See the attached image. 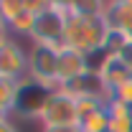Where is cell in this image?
Returning <instances> with one entry per match:
<instances>
[{"label": "cell", "mask_w": 132, "mask_h": 132, "mask_svg": "<svg viewBox=\"0 0 132 132\" xmlns=\"http://www.w3.org/2000/svg\"><path fill=\"white\" fill-rule=\"evenodd\" d=\"M102 107H107V102L104 99H97V97H79L76 99V112H79V119H84L86 114H92V112H97Z\"/></svg>", "instance_id": "15"}, {"label": "cell", "mask_w": 132, "mask_h": 132, "mask_svg": "<svg viewBox=\"0 0 132 132\" xmlns=\"http://www.w3.org/2000/svg\"><path fill=\"white\" fill-rule=\"evenodd\" d=\"M97 74H99V79H102V84L107 86L109 99H112V92H114L117 86H122L125 81L132 79V71L122 64L117 56H112V53H107V56L102 59V66L97 69Z\"/></svg>", "instance_id": "9"}, {"label": "cell", "mask_w": 132, "mask_h": 132, "mask_svg": "<svg viewBox=\"0 0 132 132\" xmlns=\"http://www.w3.org/2000/svg\"><path fill=\"white\" fill-rule=\"evenodd\" d=\"M23 10H26V0H0V20L5 26H10Z\"/></svg>", "instance_id": "14"}, {"label": "cell", "mask_w": 132, "mask_h": 132, "mask_svg": "<svg viewBox=\"0 0 132 132\" xmlns=\"http://www.w3.org/2000/svg\"><path fill=\"white\" fill-rule=\"evenodd\" d=\"M3 117H10V114H8V112H3V109H0V119H3Z\"/></svg>", "instance_id": "20"}, {"label": "cell", "mask_w": 132, "mask_h": 132, "mask_svg": "<svg viewBox=\"0 0 132 132\" xmlns=\"http://www.w3.org/2000/svg\"><path fill=\"white\" fill-rule=\"evenodd\" d=\"M43 132H79V127H43Z\"/></svg>", "instance_id": "18"}, {"label": "cell", "mask_w": 132, "mask_h": 132, "mask_svg": "<svg viewBox=\"0 0 132 132\" xmlns=\"http://www.w3.org/2000/svg\"><path fill=\"white\" fill-rule=\"evenodd\" d=\"M104 23L109 28H119V31L132 36V0H119V3H107L104 5Z\"/></svg>", "instance_id": "10"}, {"label": "cell", "mask_w": 132, "mask_h": 132, "mask_svg": "<svg viewBox=\"0 0 132 132\" xmlns=\"http://www.w3.org/2000/svg\"><path fill=\"white\" fill-rule=\"evenodd\" d=\"M36 18L38 15H33L31 10L26 8L20 15L8 26V33H13V36H26V38H31L33 36V28H36Z\"/></svg>", "instance_id": "13"}, {"label": "cell", "mask_w": 132, "mask_h": 132, "mask_svg": "<svg viewBox=\"0 0 132 132\" xmlns=\"http://www.w3.org/2000/svg\"><path fill=\"white\" fill-rule=\"evenodd\" d=\"M86 71H92V69H89V59H86L84 53H79V51L61 46V51H59V84L66 86L69 81L79 79Z\"/></svg>", "instance_id": "7"}, {"label": "cell", "mask_w": 132, "mask_h": 132, "mask_svg": "<svg viewBox=\"0 0 132 132\" xmlns=\"http://www.w3.org/2000/svg\"><path fill=\"white\" fill-rule=\"evenodd\" d=\"M79 132H109V112H107V107H102L97 112L86 114L84 119H79Z\"/></svg>", "instance_id": "11"}, {"label": "cell", "mask_w": 132, "mask_h": 132, "mask_svg": "<svg viewBox=\"0 0 132 132\" xmlns=\"http://www.w3.org/2000/svg\"><path fill=\"white\" fill-rule=\"evenodd\" d=\"M18 89H20V81L0 76V109H3V112L13 114V109H15V99H18Z\"/></svg>", "instance_id": "12"}, {"label": "cell", "mask_w": 132, "mask_h": 132, "mask_svg": "<svg viewBox=\"0 0 132 132\" xmlns=\"http://www.w3.org/2000/svg\"><path fill=\"white\" fill-rule=\"evenodd\" d=\"M64 92H69L74 99L79 97H97V99H104L107 104H109V92H107V86L102 84L97 71H86L81 74L79 79H74V81H69L66 86H61Z\"/></svg>", "instance_id": "8"}, {"label": "cell", "mask_w": 132, "mask_h": 132, "mask_svg": "<svg viewBox=\"0 0 132 132\" xmlns=\"http://www.w3.org/2000/svg\"><path fill=\"white\" fill-rule=\"evenodd\" d=\"M59 51L61 46H38L33 43L28 53V79L51 92H59Z\"/></svg>", "instance_id": "2"}, {"label": "cell", "mask_w": 132, "mask_h": 132, "mask_svg": "<svg viewBox=\"0 0 132 132\" xmlns=\"http://www.w3.org/2000/svg\"><path fill=\"white\" fill-rule=\"evenodd\" d=\"M41 125L43 127H79L76 99L64 89L53 92L46 104V112L41 114Z\"/></svg>", "instance_id": "5"}, {"label": "cell", "mask_w": 132, "mask_h": 132, "mask_svg": "<svg viewBox=\"0 0 132 132\" xmlns=\"http://www.w3.org/2000/svg\"><path fill=\"white\" fill-rule=\"evenodd\" d=\"M109 102H119V104H125V107L132 109V79L125 81L122 86H117L114 92H112V99Z\"/></svg>", "instance_id": "16"}, {"label": "cell", "mask_w": 132, "mask_h": 132, "mask_svg": "<svg viewBox=\"0 0 132 132\" xmlns=\"http://www.w3.org/2000/svg\"><path fill=\"white\" fill-rule=\"evenodd\" d=\"M0 76L15 79V81L28 79V53L10 36L0 41Z\"/></svg>", "instance_id": "6"}, {"label": "cell", "mask_w": 132, "mask_h": 132, "mask_svg": "<svg viewBox=\"0 0 132 132\" xmlns=\"http://www.w3.org/2000/svg\"><path fill=\"white\" fill-rule=\"evenodd\" d=\"M66 20H69V3H51L48 8L36 18L31 43H38V46H64Z\"/></svg>", "instance_id": "3"}, {"label": "cell", "mask_w": 132, "mask_h": 132, "mask_svg": "<svg viewBox=\"0 0 132 132\" xmlns=\"http://www.w3.org/2000/svg\"><path fill=\"white\" fill-rule=\"evenodd\" d=\"M109 26L104 23L102 15H69L64 33V48H74L92 56L97 51H104Z\"/></svg>", "instance_id": "1"}, {"label": "cell", "mask_w": 132, "mask_h": 132, "mask_svg": "<svg viewBox=\"0 0 132 132\" xmlns=\"http://www.w3.org/2000/svg\"><path fill=\"white\" fill-rule=\"evenodd\" d=\"M5 36H10V33H8V26H5V23H3V20H0V41H3V38H5Z\"/></svg>", "instance_id": "19"}, {"label": "cell", "mask_w": 132, "mask_h": 132, "mask_svg": "<svg viewBox=\"0 0 132 132\" xmlns=\"http://www.w3.org/2000/svg\"><path fill=\"white\" fill-rule=\"evenodd\" d=\"M51 94H53L51 89L31 81V79H23L20 81V89H18L13 117L18 114V117H23V119H38L41 122V114L46 112V104H48Z\"/></svg>", "instance_id": "4"}, {"label": "cell", "mask_w": 132, "mask_h": 132, "mask_svg": "<svg viewBox=\"0 0 132 132\" xmlns=\"http://www.w3.org/2000/svg\"><path fill=\"white\" fill-rule=\"evenodd\" d=\"M0 132H20V130L15 127V122H13V114L0 119Z\"/></svg>", "instance_id": "17"}]
</instances>
